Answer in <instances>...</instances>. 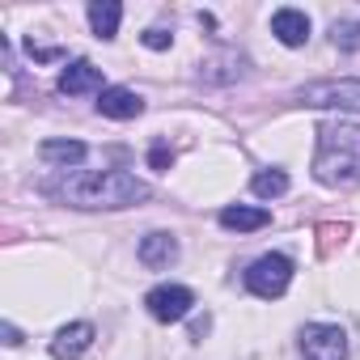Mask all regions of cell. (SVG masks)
I'll return each mask as SVG.
<instances>
[{"mask_svg":"<svg viewBox=\"0 0 360 360\" xmlns=\"http://www.w3.org/2000/svg\"><path fill=\"white\" fill-rule=\"evenodd\" d=\"M271 34L284 43V47H305L309 39V18L301 9H276L271 13Z\"/></svg>","mask_w":360,"mask_h":360,"instance_id":"obj_9","label":"cell"},{"mask_svg":"<svg viewBox=\"0 0 360 360\" xmlns=\"http://www.w3.org/2000/svg\"><path fill=\"white\" fill-rule=\"evenodd\" d=\"M288 284H292V259L288 255H263V259H255L246 267V288L255 297H263V301L284 297Z\"/></svg>","mask_w":360,"mask_h":360,"instance_id":"obj_3","label":"cell"},{"mask_svg":"<svg viewBox=\"0 0 360 360\" xmlns=\"http://www.w3.org/2000/svg\"><path fill=\"white\" fill-rule=\"evenodd\" d=\"M43 195L72 204V208H131L140 200H148V183H140L127 169H81V174H64L60 183H47Z\"/></svg>","mask_w":360,"mask_h":360,"instance_id":"obj_1","label":"cell"},{"mask_svg":"<svg viewBox=\"0 0 360 360\" xmlns=\"http://www.w3.org/2000/svg\"><path fill=\"white\" fill-rule=\"evenodd\" d=\"M301 356L305 360H347V335L335 322H314L301 330Z\"/></svg>","mask_w":360,"mask_h":360,"instance_id":"obj_4","label":"cell"},{"mask_svg":"<svg viewBox=\"0 0 360 360\" xmlns=\"http://www.w3.org/2000/svg\"><path fill=\"white\" fill-rule=\"evenodd\" d=\"M89 89H102V68H94L89 60H72L60 72V94L77 98V94H89Z\"/></svg>","mask_w":360,"mask_h":360,"instance_id":"obj_10","label":"cell"},{"mask_svg":"<svg viewBox=\"0 0 360 360\" xmlns=\"http://www.w3.org/2000/svg\"><path fill=\"white\" fill-rule=\"evenodd\" d=\"M5 343H9V347H18V343H22V335H18V326H13V322H5Z\"/></svg>","mask_w":360,"mask_h":360,"instance_id":"obj_19","label":"cell"},{"mask_svg":"<svg viewBox=\"0 0 360 360\" xmlns=\"http://www.w3.org/2000/svg\"><path fill=\"white\" fill-rule=\"evenodd\" d=\"M250 191H255L259 200H276V195L288 191V174H284V169H259L255 183H250Z\"/></svg>","mask_w":360,"mask_h":360,"instance_id":"obj_15","label":"cell"},{"mask_svg":"<svg viewBox=\"0 0 360 360\" xmlns=\"http://www.w3.org/2000/svg\"><path fill=\"white\" fill-rule=\"evenodd\" d=\"M140 43H144L148 51H165V47L174 43V34H169V30H157V26H153V30H144V34H140Z\"/></svg>","mask_w":360,"mask_h":360,"instance_id":"obj_17","label":"cell"},{"mask_svg":"<svg viewBox=\"0 0 360 360\" xmlns=\"http://www.w3.org/2000/svg\"><path fill=\"white\" fill-rule=\"evenodd\" d=\"M85 144L81 140H43V148H39V157L47 161V165H56V169H68V165H81L85 161Z\"/></svg>","mask_w":360,"mask_h":360,"instance_id":"obj_12","label":"cell"},{"mask_svg":"<svg viewBox=\"0 0 360 360\" xmlns=\"http://www.w3.org/2000/svg\"><path fill=\"white\" fill-rule=\"evenodd\" d=\"M330 43H335L339 51H360V22H356V18L335 22V26H330Z\"/></svg>","mask_w":360,"mask_h":360,"instance_id":"obj_16","label":"cell"},{"mask_svg":"<svg viewBox=\"0 0 360 360\" xmlns=\"http://www.w3.org/2000/svg\"><path fill=\"white\" fill-rule=\"evenodd\" d=\"M89 343H94V326H89V322H68V326H60V335L51 339V356H56V360H77L81 352H89Z\"/></svg>","mask_w":360,"mask_h":360,"instance_id":"obj_8","label":"cell"},{"mask_svg":"<svg viewBox=\"0 0 360 360\" xmlns=\"http://www.w3.org/2000/svg\"><path fill=\"white\" fill-rule=\"evenodd\" d=\"M301 106H335V110H360V81H314L297 94Z\"/></svg>","mask_w":360,"mask_h":360,"instance_id":"obj_5","label":"cell"},{"mask_svg":"<svg viewBox=\"0 0 360 360\" xmlns=\"http://www.w3.org/2000/svg\"><path fill=\"white\" fill-rule=\"evenodd\" d=\"M314 178L322 187H356L360 183V123H322L318 127V157Z\"/></svg>","mask_w":360,"mask_h":360,"instance_id":"obj_2","label":"cell"},{"mask_svg":"<svg viewBox=\"0 0 360 360\" xmlns=\"http://www.w3.org/2000/svg\"><path fill=\"white\" fill-rule=\"evenodd\" d=\"M144 305H148V314H153L157 322H183V318L191 314L195 297H191V288H183V284H157V288L144 297Z\"/></svg>","mask_w":360,"mask_h":360,"instance_id":"obj_6","label":"cell"},{"mask_svg":"<svg viewBox=\"0 0 360 360\" xmlns=\"http://www.w3.org/2000/svg\"><path fill=\"white\" fill-rule=\"evenodd\" d=\"M267 221H271V212H267V208H242V204H238V208H225V212H221V225H225V229H233V233L263 229Z\"/></svg>","mask_w":360,"mask_h":360,"instance_id":"obj_14","label":"cell"},{"mask_svg":"<svg viewBox=\"0 0 360 360\" xmlns=\"http://www.w3.org/2000/svg\"><path fill=\"white\" fill-rule=\"evenodd\" d=\"M148 165H153V169H169V165H174V153H169L165 144H157V148L148 153Z\"/></svg>","mask_w":360,"mask_h":360,"instance_id":"obj_18","label":"cell"},{"mask_svg":"<svg viewBox=\"0 0 360 360\" xmlns=\"http://www.w3.org/2000/svg\"><path fill=\"white\" fill-rule=\"evenodd\" d=\"M140 263L144 267H153V271H161V267H169V263H178V238H169V233H148L144 242H140Z\"/></svg>","mask_w":360,"mask_h":360,"instance_id":"obj_11","label":"cell"},{"mask_svg":"<svg viewBox=\"0 0 360 360\" xmlns=\"http://www.w3.org/2000/svg\"><path fill=\"white\" fill-rule=\"evenodd\" d=\"M98 110H102L106 119H136V115L144 110V98H140L136 89L110 85V89H102V94H98Z\"/></svg>","mask_w":360,"mask_h":360,"instance_id":"obj_7","label":"cell"},{"mask_svg":"<svg viewBox=\"0 0 360 360\" xmlns=\"http://www.w3.org/2000/svg\"><path fill=\"white\" fill-rule=\"evenodd\" d=\"M119 22H123V5H119V0H94V5H89V26H94L98 39H115Z\"/></svg>","mask_w":360,"mask_h":360,"instance_id":"obj_13","label":"cell"}]
</instances>
